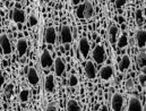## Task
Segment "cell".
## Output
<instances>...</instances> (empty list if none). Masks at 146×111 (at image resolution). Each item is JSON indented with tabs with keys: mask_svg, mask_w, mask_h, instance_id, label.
Listing matches in <instances>:
<instances>
[{
	"mask_svg": "<svg viewBox=\"0 0 146 111\" xmlns=\"http://www.w3.org/2000/svg\"><path fill=\"white\" fill-rule=\"evenodd\" d=\"M118 34H119V29L115 26V25H111L109 29V40L110 43L114 44L117 42V39H118Z\"/></svg>",
	"mask_w": 146,
	"mask_h": 111,
	"instance_id": "cell-18",
	"label": "cell"
},
{
	"mask_svg": "<svg viewBox=\"0 0 146 111\" xmlns=\"http://www.w3.org/2000/svg\"><path fill=\"white\" fill-rule=\"evenodd\" d=\"M93 15H94L93 5L90 1H85V3H84V18L90 19L93 17Z\"/></svg>",
	"mask_w": 146,
	"mask_h": 111,
	"instance_id": "cell-17",
	"label": "cell"
},
{
	"mask_svg": "<svg viewBox=\"0 0 146 111\" xmlns=\"http://www.w3.org/2000/svg\"><path fill=\"white\" fill-rule=\"evenodd\" d=\"M78 48H79V51H80L82 56H83L84 58H86V57L88 56L90 49H91L88 40H87L86 37H82V39L79 40V42H78Z\"/></svg>",
	"mask_w": 146,
	"mask_h": 111,
	"instance_id": "cell-6",
	"label": "cell"
},
{
	"mask_svg": "<svg viewBox=\"0 0 146 111\" xmlns=\"http://www.w3.org/2000/svg\"><path fill=\"white\" fill-rule=\"evenodd\" d=\"M73 32H74V37H77V30L76 29H73Z\"/></svg>",
	"mask_w": 146,
	"mask_h": 111,
	"instance_id": "cell-36",
	"label": "cell"
},
{
	"mask_svg": "<svg viewBox=\"0 0 146 111\" xmlns=\"http://www.w3.org/2000/svg\"><path fill=\"white\" fill-rule=\"evenodd\" d=\"M40 64H41L42 68H49V67L52 66L53 60H52L51 53L48 50H43V52L41 55V58H40Z\"/></svg>",
	"mask_w": 146,
	"mask_h": 111,
	"instance_id": "cell-4",
	"label": "cell"
},
{
	"mask_svg": "<svg viewBox=\"0 0 146 111\" xmlns=\"http://www.w3.org/2000/svg\"><path fill=\"white\" fill-rule=\"evenodd\" d=\"M80 2H83V1L82 0H73V5H78L79 6Z\"/></svg>",
	"mask_w": 146,
	"mask_h": 111,
	"instance_id": "cell-34",
	"label": "cell"
},
{
	"mask_svg": "<svg viewBox=\"0 0 146 111\" xmlns=\"http://www.w3.org/2000/svg\"><path fill=\"white\" fill-rule=\"evenodd\" d=\"M128 111H143V107H142V103L141 101L135 98V96H131L129 99V103H128Z\"/></svg>",
	"mask_w": 146,
	"mask_h": 111,
	"instance_id": "cell-7",
	"label": "cell"
},
{
	"mask_svg": "<svg viewBox=\"0 0 146 111\" xmlns=\"http://www.w3.org/2000/svg\"><path fill=\"white\" fill-rule=\"evenodd\" d=\"M77 84H78L77 77H76L75 75H72V76H70V79H69V85H70V86H76Z\"/></svg>",
	"mask_w": 146,
	"mask_h": 111,
	"instance_id": "cell-28",
	"label": "cell"
},
{
	"mask_svg": "<svg viewBox=\"0 0 146 111\" xmlns=\"http://www.w3.org/2000/svg\"><path fill=\"white\" fill-rule=\"evenodd\" d=\"M85 74L86 76L90 78V79H94L96 77V69H95V66L94 64L88 60L86 64H85Z\"/></svg>",
	"mask_w": 146,
	"mask_h": 111,
	"instance_id": "cell-9",
	"label": "cell"
},
{
	"mask_svg": "<svg viewBox=\"0 0 146 111\" xmlns=\"http://www.w3.org/2000/svg\"><path fill=\"white\" fill-rule=\"evenodd\" d=\"M67 111H80V107L75 100H70L67 103Z\"/></svg>",
	"mask_w": 146,
	"mask_h": 111,
	"instance_id": "cell-21",
	"label": "cell"
},
{
	"mask_svg": "<svg viewBox=\"0 0 146 111\" xmlns=\"http://www.w3.org/2000/svg\"><path fill=\"white\" fill-rule=\"evenodd\" d=\"M65 69H66L65 61H64L60 57H58V58L54 60V72H56V75L61 76V75L65 73Z\"/></svg>",
	"mask_w": 146,
	"mask_h": 111,
	"instance_id": "cell-11",
	"label": "cell"
},
{
	"mask_svg": "<svg viewBox=\"0 0 146 111\" xmlns=\"http://www.w3.org/2000/svg\"><path fill=\"white\" fill-rule=\"evenodd\" d=\"M123 107V96L120 93H114L111 99V108L113 111H121Z\"/></svg>",
	"mask_w": 146,
	"mask_h": 111,
	"instance_id": "cell-1",
	"label": "cell"
},
{
	"mask_svg": "<svg viewBox=\"0 0 146 111\" xmlns=\"http://www.w3.org/2000/svg\"><path fill=\"white\" fill-rule=\"evenodd\" d=\"M138 80H139V83H141L142 86H145V74H144V73H141V74H139Z\"/></svg>",
	"mask_w": 146,
	"mask_h": 111,
	"instance_id": "cell-31",
	"label": "cell"
},
{
	"mask_svg": "<svg viewBox=\"0 0 146 111\" xmlns=\"http://www.w3.org/2000/svg\"><path fill=\"white\" fill-rule=\"evenodd\" d=\"M0 48L2 49V52L5 56H9L11 53V44L6 34L0 35Z\"/></svg>",
	"mask_w": 146,
	"mask_h": 111,
	"instance_id": "cell-3",
	"label": "cell"
},
{
	"mask_svg": "<svg viewBox=\"0 0 146 111\" xmlns=\"http://www.w3.org/2000/svg\"><path fill=\"white\" fill-rule=\"evenodd\" d=\"M118 19H119V23H123V22H125V19H123V17H121V16H120V17H119Z\"/></svg>",
	"mask_w": 146,
	"mask_h": 111,
	"instance_id": "cell-35",
	"label": "cell"
},
{
	"mask_svg": "<svg viewBox=\"0 0 146 111\" xmlns=\"http://www.w3.org/2000/svg\"><path fill=\"white\" fill-rule=\"evenodd\" d=\"M29 98H30V92H29V90H23V91L19 93V100H21L22 102H26V101L29 100Z\"/></svg>",
	"mask_w": 146,
	"mask_h": 111,
	"instance_id": "cell-25",
	"label": "cell"
},
{
	"mask_svg": "<svg viewBox=\"0 0 146 111\" xmlns=\"http://www.w3.org/2000/svg\"><path fill=\"white\" fill-rule=\"evenodd\" d=\"M126 87H127L128 90L134 88V79H133V78H128V79H127V82H126Z\"/></svg>",
	"mask_w": 146,
	"mask_h": 111,
	"instance_id": "cell-29",
	"label": "cell"
},
{
	"mask_svg": "<svg viewBox=\"0 0 146 111\" xmlns=\"http://www.w3.org/2000/svg\"><path fill=\"white\" fill-rule=\"evenodd\" d=\"M126 2H127V1H125V0H119V1H115V6L119 8V7H122Z\"/></svg>",
	"mask_w": 146,
	"mask_h": 111,
	"instance_id": "cell-32",
	"label": "cell"
},
{
	"mask_svg": "<svg viewBox=\"0 0 146 111\" xmlns=\"http://www.w3.org/2000/svg\"><path fill=\"white\" fill-rule=\"evenodd\" d=\"M57 40V34H56V30L53 27H49L45 32V42L48 44H54Z\"/></svg>",
	"mask_w": 146,
	"mask_h": 111,
	"instance_id": "cell-15",
	"label": "cell"
},
{
	"mask_svg": "<svg viewBox=\"0 0 146 111\" xmlns=\"http://www.w3.org/2000/svg\"><path fill=\"white\" fill-rule=\"evenodd\" d=\"M145 58H146V55L144 51H142L138 57H137V64H138V67L141 69H144L145 68Z\"/></svg>",
	"mask_w": 146,
	"mask_h": 111,
	"instance_id": "cell-20",
	"label": "cell"
},
{
	"mask_svg": "<svg viewBox=\"0 0 146 111\" xmlns=\"http://www.w3.org/2000/svg\"><path fill=\"white\" fill-rule=\"evenodd\" d=\"M27 52V42L25 39H21L17 42V53L18 57H23Z\"/></svg>",
	"mask_w": 146,
	"mask_h": 111,
	"instance_id": "cell-16",
	"label": "cell"
},
{
	"mask_svg": "<svg viewBox=\"0 0 146 111\" xmlns=\"http://www.w3.org/2000/svg\"><path fill=\"white\" fill-rule=\"evenodd\" d=\"M129 66H130V59H129V57L128 56H123L122 59H121V61H120V64H119V70L121 73H125L129 68Z\"/></svg>",
	"mask_w": 146,
	"mask_h": 111,
	"instance_id": "cell-19",
	"label": "cell"
},
{
	"mask_svg": "<svg viewBox=\"0 0 146 111\" xmlns=\"http://www.w3.org/2000/svg\"><path fill=\"white\" fill-rule=\"evenodd\" d=\"M76 15L78 18H84V3H80L78 7H77V10H76Z\"/></svg>",
	"mask_w": 146,
	"mask_h": 111,
	"instance_id": "cell-26",
	"label": "cell"
},
{
	"mask_svg": "<svg viewBox=\"0 0 146 111\" xmlns=\"http://www.w3.org/2000/svg\"><path fill=\"white\" fill-rule=\"evenodd\" d=\"M102 111H108V108H107V107H103V108H102Z\"/></svg>",
	"mask_w": 146,
	"mask_h": 111,
	"instance_id": "cell-37",
	"label": "cell"
},
{
	"mask_svg": "<svg viewBox=\"0 0 146 111\" xmlns=\"http://www.w3.org/2000/svg\"><path fill=\"white\" fill-rule=\"evenodd\" d=\"M135 18H136V23H137L138 25H142V24L144 23V15H143V10H142V9L136 10Z\"/></svg>",
	"mask_w": 146,
	"mask_h": 111,
	"instance_id": "cell-22",
	"label": "cell"
},
{
	"mask_svg": "<svg viewBox=\"0 0 146 111\" xmlns=\"http://www.w3.org/2000/svg\"><path fill=\"white\" fill-rule=\"evenodd\" d=\"M13 93H14V84H8L5 88V94H6L7 99H10Z\"/></svg>",
	"mask_w": 146,
	"mask_h": 111,
	"instance_id": "cell-24",
	"label": "cell"
},
{
	"mask_svg": "<svg viewBox=\"0 0 146 111\" xmlns=\"http://www.w3.org/2000/svg\"><path fill=\"white\" fill-rule=\"evenodd\" d=\"M127 44H128V37L126 34H122L120 39L118 40V47L119 48H125V47H127Z\"/></svg>",
	"mask_w": 146,
	"mask_h": 111,
	"instance_id": "cell-23",
	"label": "cell"
},
{
	"mask_svg": "<svg viewBox=\"0 0 146 111\" xmlns=\"http://www.w3.org/2000/svg\"><path fill=\"white\" fill-rule=\"evenodd\" d=\"M93 59L96 64H102L106 59V50L102 45H96L93 50Z\"/></svg>",
	"mask_w": 146,
	"mask_h": 111,
	"instance_id": "cell-2",
	"label": "cell"
},
{
	"mask_svg": "<svg viewBox=\"0 0 146 111\" xmlns=\"http://www.w3.org/2000/svg\"><path fill=\"white\" fill-rule=\"evenodd\" d=\"M45 111H57V104H56V102H54V101H51V102L48 104Z\"/></svg>",
	"mask_w": 146,
	"mask_h": 111,
	"instance_id": "cell-27",
	"label": "cell"
},
{
	"mask_svg": "<svg viewBox=\"0 0 146 111\" xmlns=\"http://www.w3.org/2000/svg\"><path fill=\"white\" fill-rule=\"evenodd\" d=\"M36 24H37V18L34 15H31L30 16V25L31 26H35Z\"/></svg>",
	"mask_w": 146,
	"mask_h": 111,
	"instance_id": "cell-30",
	"label": "cell"
},
{
	"mask_svg": "<svg viewBox=\"0 0 146 111\" xmlns=\"http://www.w3.org/2000/svg\"><path fill=\"white\" fill-rule=\"evenodd\" d=\"M54 85H56V83H54V76L52 74L48 75L46 78H45V80H44V90L46 92L51 93V92L54 91Z\"/></svg>",
	"mask_w": 146,
	"mask_h": 111,
	"instance_id": "cell-13",
	"label": "cell"
},
{
	"mask_svg": "<svg viewBox=\"0 0 146 111\" xmlns=\"http://www.w3.org/2000/svg\"><path fill=\"white\" fill-rule=\"evenodd\" d=\"M100 76L103 80H110L112 77H113V68L112 66L107 65V66H103L100 70Z\"/></svg>",
	"mask_w": 146,
	"mask_h": 111,
	"instance_id": "cell-8",
	"label": "cell"
},
{
	"mask_svg": "<svg viewBox=\"0 0 146 111\" xmlns=\"http://www.w3.org/2000/svg\"><path fill=\"white\" fill-rule=\"evenodd\" d=\"M60 37H61V42L64 44H69L73 41V35H72V30L69 26L64 25L61 27V32H60Z\"/></svg>",
	"mask_w": 146,
	"mask_h": 111,
	"instance_id": "cell-5",
	"label": "cell"
},
{
	"mask_svg": "<svg viewBox=\"0 0 146 111\" xmlns=\"http://www.w3.org/2000/svg\"><path fill=\"white\" fill-rule=\"evenodd\" d=\"M27 79H29L30 84H32L33 86H36L37 84H38L40 78H38V74H37L35 68L32 67V68L29 69V72H27Z\"/></svg>",
	"mask_w": 146,
	"mask_h": 111,
	"instance_id": "cell-12",
	"label": "cell"
},
{
	"mask_svg": "<svg viewBox=\"0 0 146 111\" xmlns=\"http://www.w3.org/2000/svg\"><path fill=\"white\" fill-rule=\"evenodd\" d=\"M11 18H13V21H14L15 23L22 24V23L25 22V13H24L22 9L16 8V9H14V11H13V14H11Z\"/></svg>",
	"mask_w": 146,
	"mask_h": 111,
	"instance_id": "cell-10",
	"label": "cell"
},
{
	"mask_svg": "<svg viewBox=\"0 0 146 111\" xmlns=\"http://www.w3.org/2000/svg\"><path fill=\"white\" fill-rule=\"evenodd\" d=\"M3 83H5V77H3V75H2L1 70H0V87L3 85Z\"/></svg>",
	"mask_w": 146,
	"mask_h": 111,
	"instance_id": "cell-33",
	"label": "cell"
},
{
	"mask_svg": "<svg viewBox=\"0 0 146 111\" xmlns=\"http://www.w3.org/2000/svg\"><path fill=\"white\" fill-rule=\"evenodd\" d=\"M136 42H137V45L143 49L145 48V44H146V33H145V30H138L137 33H136Z\"/></svg>",
	"mask_w": 146,
	"mask_h": 111,
	"instance_id": "cell-14",
	"label": "cell"
}]
</instances>
